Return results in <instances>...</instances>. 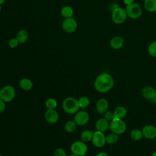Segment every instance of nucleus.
<instances>
[{"label": "nucleus", "instance_id": "f257e3e1", "mask_svg": "<svg viewBox=\"0 0 156 156\" xmlns=\"http://www.w3.org/2000/svg\"><path fill=\"white\" fill-rule=\"evenodd\" d=\"M114 85V79L108 73H104L97 76L94 82L95 90L102 93L109 91Z\"/></svg>", "mask_w": 156, "mask_h": 156}, {"label": "nucleus", "instance_id": "f03ea898", "mask_svg": "<svg viewBox=\"0 0 156 156\" xmlns=\"http://www.w3.org/2000/svg\"><path fill=\"white\" fill-rule=\"evenodd\" d=\"M62 108L65 112L71 115L75 114L80 109L77 99L73 97L64 99L62 102Z\"/></svg>", "mask_w": 156, "mask_h": 156}, {"label": "nucleus", "instance_id": "7ed1b4c3", "mask_svg": "<svg viewBox=\"0 0 156 156\" xmlns=\"http://www.w3.org/2000/svg\"><path fill=\"white\" fill-rule=\"evenodd\" d=\"M126 124L122 120V119L113 118L110 122L109 129L111 130L112 132H113L118 135H121L126 132Z\"/></svg>", "mask_w": 156, "mask_h": 156}, {"label": "nucleus", "instance_id": "20e7f679", "mask_svg": "<svg viewBox=\"0 0 156 156\" xmlns=\"http://www.w3.org/2000/svg\"><path fill=\"white\" fill-rule=\"evenodd\" d=\"M15 94V89L11 85H5L0 90V98L5 102L12 101Z\"/></svg>", "mask_w": 156, "mask_h": 156}, {"label": "nucleus", "instance_id": "39448f33", "mask_svg": "<svg viewBox=\"0 0 156 156\" xmlns=\"http://www.w3.org/2000/svg\"><path fill=\"white\" fill-rule=\"evenodd\" d=\"M72 154L77 156H84L88 151V146L83 141H76L73 142L70 147Z\"/></svg>", "mask_w": 156, "mask_h": 156}, {"label": "nucleus", "instance_id": "423d86ee", "mask_svg": "<svg viewBox=\"0 0 156 156\" xmlns=\"http://www.w3.org/2000/svg\"><path fill=\"white\" fill-rule=\"evenodd\" d=\"M127 15L126 9L122 7H116L113 9L112 13V20L113 23L117 24H121L127 20Z\"/></svg>", "mask_w": 156, "mask_h": 156}, {"label": "nucleus", "instance_id": "0eeeda50", "mask_svg": "<svg viewBox=\"0 0 156 156\" xmlns=\"http://www.w3.org/2000/svg\"><path fill=\"white\" fill-rule=\"evenodd\" d=\"M126 11L127 16L132 18L136 19L140 18L142 15V9L140 5L136 3H132L126 6Z\"/></svg>", "mask_w": 156, "mask_h": 156}, {"label": "nucleus", "instance_id": "6e6552de", "mask_svg": "<svg viewBox=\"0 0 156 156\" xmlns=\"http://www.w3.org/2000/svg\"><path fill=\"white\" fill-rule=\"evenodd\" d=\"M74 120L77 126H85L90 120L89 113L85 110H79L75 113Z\"/></svg>", "mask_w": 156, "mask_h": 156}, {"label": "nucleus", "instance_id": "1a4fd4ad", "mask_svg": "<svg viewBox=\"0 0 156 156\" xmlns=\"http://www.w3.org/2000/svg\"><path fill=\"white\" fill-rule=\"evenodd\" d=\"M91 141L94 146L97 147H102L106 144L105 135L104 132L96 130L93 133Z\"/></svg>", "mask_w": 156, "mask_h": 156}, {"label": "nucleus", "instance_id": "9d476101", "mask_svg": "<svg viewBox=\"0 0 156 156\" xmlns=\"http://www.w3.org/2000/svg\"><path fill=\"white\" fill-rule=\"evenodd\" d=\"M77 27V22L73 17L65 18V20L62 23L63 29L68 33L74 32L76 30Z\"/></svg>", "mask_w": 156, "mask_h": 156}, {"label": "nucleus", "instance_id": "9b49d317", "mask_svg": "<svg viewBox=\"0 0 156 156\" xmlns=\"http://www.w3.org/2000/svg\"><path fill=\"white\" fill-rule=\"evenodd\" d=\"M44 116L46 121L49 124H55L59 119L58 113L55 109H47Z\"/></svg>", "mask_w": 156, "mask_h": 156}, {"label": "nucleus", "instance_id": "f8f14e48", "mask_svg": "<svg viewBox=\"0 0 156 156\" xmlns=\"http://www.w3.org/2000/svg\"><path fill=\"white\" fill-rule=\"evenodd\" d=\"M143 136L147 139L152 140L156 138V127L153 125H146L141 129Z\"/></svg>", "mask_w": 156, "mask_h": 156}, {"label": "nucleus", "instance_id": "ddd939ff", "mask_svg": "<svg viewBox=\"0 0 156 156\" xmlns=\"http://www.w3.org/2000/svg\"><path fill=\"white\" fill-rule=\"evenodd\" d=\"M108 106L109 103L106 99L100 98L96 102V109L98 113L104 114L106 111H107Z\"/></svg>", "mask_w": 156, "mask_h": 156}, {"label": "nucleus", "instance_id": "4468645a", "mask_svg": "<svg viewBox=\"0 0 156 156\" xmlns=\"http://www.w3.org/2000/svg\"><path fill=\"white\" fill-rule=\"evenodd\" d=\"M141 95L145 99L152 100L156 96V90L151 86H146L141 90Z\"/></svg>", "mask_w": 156, "mask_h": 156}, {"label": "nucleus", "instance_id": "2eb2a0df", "mask_svg": "<svg viewBox=\"0 0 156 156\" xmlns=\"http://www.w3.org/2000/svg\"><path fill=\"white\" fill-rule=\"evenodd\" d=\"M110 122L105 119L104 118L98 119L95 123V127L96 130L104 132L108 129H109Z\"/></svg>", "mask_w": 156, "mask_h": 156}, {"label": "nucleus", "instance_id": "dca6fc26", "mask_svg": "<svg viewBox=\"0 0 156 156\" xmlns=\"http://www.w3.org/2000/svg\"><path fill=\"white\" fill-rule=\"evenodd\" d=\"M124 43V38L120 36H116L113 37L110 42V46L114 49H121Z\"/></svg>", "mask_w": 156, "mask_h": 156}, {"label": "nucleus", "instance_id": "f3484780", "mask_svg": "<svg viewBox=\"0 0 156 156\" xmlns=\"http://www.w3.org/2000/svg\"><path fill=\"white\" fill-rule=\"evenodd\" d=\"M20 87L25 91H29L33 87V82L29 78H23L19 81Z\"/></svg>", "mask_w": 156, "mask_h": 156}, {"label": "nucleus", "instance_id": "a211bd4d", "mask_svg": "<svg viewBox=\"0 0 156 156\" xmlns=\"http://www.w3.org/2000/svg\"><path fill=\"white\" fill-rule=\"evenodd\" d=\"M127 109L123 106H118L116 107L114 111V118H118V119H123L127 115Z\"/></svg>", "mask_w": 156, "mask_h": 156}, {"label": "nucleus", "instance_id": "6ab92c4d", "mask_svg": "<svg viewBox=\"0 0 156 156\" xmlns=\"http://www.w3.org/2000/svg\"><path fill=\"white\" fill-rule=\"evenodd\" d=\"M28 32L25 29H21L16 34V39L18 40L19 43L23 44L24 43L27 38H28Z\"/></svg>", "mask_w": 156, "mask_h": 156}, {"label": "nucleus", "instance_id": "aec40b11", "mask_svg": "<svg viewBox=\"0 0 156 156\" xmlns=\"http://www.w3.org/2000/svg\"><path fill=\"white\" fill-rule=\"evenodd\" d=\"M119 135L113 132L110 133L105 135V141L106 143L110 145L116 144L119 140Z\"/></svg>", "mask_w": 156, "mask_h": 156}, {"label": "nucleus", "instance_id": "412c9836", "mask_svg": "<svg viewBox=\"0 0 156 156\" xmlns=\"http://www.w3.org/2000/svg\"><path fill=\"white\" fill-rule=\"evenodd\" d=\"M144 7L148 12H156V0H144Z\"/></svg>", "mask_w": 156, "mask_h": 156}, {"label": "nucleus", "instance_id": "4be33fe9", "mask_svg": "<svg viewBox=\"0 0 156 156\" xmlns=\"http://www.w3.org/2000/svg\"><path fill=\"white\" fill-rule=\"evenodd\" d=\"M77 124L74 119L69 120L66 121L64 125L65 130L68 133L74 132L77 128Z\"/></svg>", "mask_w": 156, "mask_h": 156}, {"label": "nucleus", "instance_id": "5701e85b", "mask_svg": "<svg viewBox=\"0 0 156 156\" xmlns=\"http://www.w3.org/2000/svg\"><path fill=\"white\" fill-rule=\"evenodd\" d=\"M94 132L91 130H85L80 134L81 140L85 142H89L91 141Z\"/></svg>", "mask_w": 156, "mask_h": 156}, {"label": "nucleus", "instance_id": "b1692460", "mask_svg": "<svg viewBox=\"0 0 156 156\" xmlns=\"http://www.w3.org/2000/svg\"><path fill=\"white\" fill-rule=\"evenodd\" d=\"M130 136L132 140L134 141H139L143 137L142 130L139 129H134L130 132Z\"/></svg>", "mask_w": 156, "mask_h": 156}, {"label": "nucleus", "instance_id": "393cba45", "mask_svg": "<svg viewBox=\"0 0 156 156\" xmlns=\"http://www.w3.org/2000/svg\"><path fill=\"white\" fill-rule=\"evenodd\" d=\"M61 14L62 16H63L65 18H72L74 14V11L72 7L68 5H66L63 7L61 9Z\"/></svg>", "mask_w": 156, "mask_h": 156}, {"label": "nucleus", "instance_id": "a878e982", "mask_svg": "<svg viewBox=\"0 0 156 156\" xmlns=\"http://www.w3.org/2000/svg\"><path fill=\"white\" fill-rule=\"evenodd\" d=\"M78 103L80 108H87L90 104V101L89 98L87 96H81L78 99Z\"/></svg>", "mask_w": 156, "mask_h": 156}, {"label": "nucleus", "instance_id": "bb28decb", "mask_svg": "<svg viewBox=\"0 0 156 156\" xmlns=\"http://www.w3.org/2000/svg\"><path fill=\"white\" fill-rule=\"evenodd\" d=\"M57 101L55 99L50 98L45 102V106L47 109H55L57 107Z\"/></svg>", "mask_w": 156, "mask_h": 156}, {"label": "nucleus", "instance_id": "cd10ccee", "mask_svg": "<svg viewBox=\"0 0 156 156\" xmlns=\"http://www.w3.org/2000/svg\"><path fill=\"white\" fill-rule=\"evenodd\" d=\"M149 54L153 57H156V41H154L150 43L147 48Z\"/></svg>", "mask_w": 156, "mask_h": 156}, {"label": "nucleus", "instance_id": "c85d7f7f", "mask_svg": "<svg viewBox=\"0 0 156 156\" xmlns=\"http://www.w3.org/2000/svg\"><path fill=\"white\" fill-rule=\"evenodd\" d=\"M54 156H67V155L64 149L61 147H58L54 151Z\"/></svg>", "mask_w": 156, "mask_h": 156}, {"label": "nucleus", "instance_id": "c756f323", "mask_svg": "<svg viewBox=\"0 0 156 156\" xmlns=\"http://www.w3.org/2000/svg\"><path fill=\"white\" fill-rule=\"evenodd\" d=\"M104 118L107 119V121H108L109 122H110L113 118H114V115H113V112L112 111H106L104 113Z\"/></svg>", "mask_w": 156, "mask_h": 156}, {"label": "nucleus", "instance_id": "7c9ffc66", "mask_svg": "<svg viewBox=\"0 0 156 156\" xmlns=\"http://www.w3.org/2000/svg\"><path fill=\"white\" fill-rule=\"evenodd\" d=\"M19 44V42L18 41V40L16 39V38H11L9 41V45L11 48H16V46H18Z\"/></svg>", "mask_w": 156, "mask_h": 156}, {"label": "nucleus", "instance_id": "2f4dec72", "mask_svg": "<svg viewBox=\"0 0 156 156\" xmlns=\"http://www.w3.org/2000/svg\"><path fill=\"white\" fill-rule=\"evenodd\" d=\"M5 102L0 98V113H2L5 109Z\"/></svg>", "mask_w": 156, "mask_h": 156}, {"label": "nucleus", "instance_id": "473e14b6", "mask_svg": "<svg viewBox=\"0 0 156 156\" xmlns=\"http://www.w3.org/2000/svg\"><path fill=\"white\" fill-rule=\"evenodd\" d=\"M123 1H124V3L127 5H130L134 2V0H123Z\"/></svg>", "mask_w": 156, "mask_h": 156}, {"label": "nucleus", "instance_id": "72a5a7b5", "mask_svg": "<svg viewBox=\"0 0 156 156\" xmlns=\"http://www.w3.org/2000/svg\"><path fill=\"white\" fill-rule=\"evenodd\" d=\"M96 156H109V155L105 152H100Z\"/></svg>", "mask_w": 156, "mask_h": 156}, {"label": "nucleus", "instance_id": "f704fd0d", "mask_svg": "<svg viewBox=\"0 0 156 156\" xmlns=\"http://www.w3.org/2000/svg\"><path fill=\"white\" fill-rule=\"evenodd\" d=\"M5 0H0V5H1V4H2L5 2Z\"/></svg>", "mask_w": 156, "mask_h": 156}, {"label": "nucleus", "instance_id": "c9c22d12", "mask_svg": "<svg viewBox=\"0 0 156 156\" xmlns=\"http://www.w3.org/2000/svg\"><path fill=\"white\" fill-rule=\"evenodd\" d=\"M151 156H156V151L152 153V154Z\"/></svg>", "mask_w": 156, "mask_h": 156}, {"label": "nucleus", "instance_id": "e433bc0d", "mask_svg": "<svg viewBox=\"0 0 156 156\" xmlns=\"http://www.w3.org/2000/svg\"><path fill=\"white\" fill-rule=\"evenodd\" d=\"M67 156H77V155H74V154H69V155H67Z\"/></svg>", "mask_w": 156, "mask_h": 156}, {"label": "nucleus", "instance_id": "4c0bfd02", "mask_svg": "<svg viewBox=\"0 0 156 156\" xmlns=\"http://www.w3.org/2000/svg\"><path fill=\"white\" fill-rule=\"evenodd\" d=\"M1 6L0 5V12H1Z\"/></svg>", "mask_w": 156, "mask_h": 156}, {"label": "nucleus", "instance_id": "58836bf2", "mask_svg": "<svg viewBox=\"0 0 156 156\" xmlns=\"http://www.w3.org/2000/svg\"><path fill=\"white\" fill-rule=\"evenodd\" d=\"M0 156H4V155H1V154H0Z\"/></svg>", "mask_w": 156, "mask_h": 156}]
</instances>
